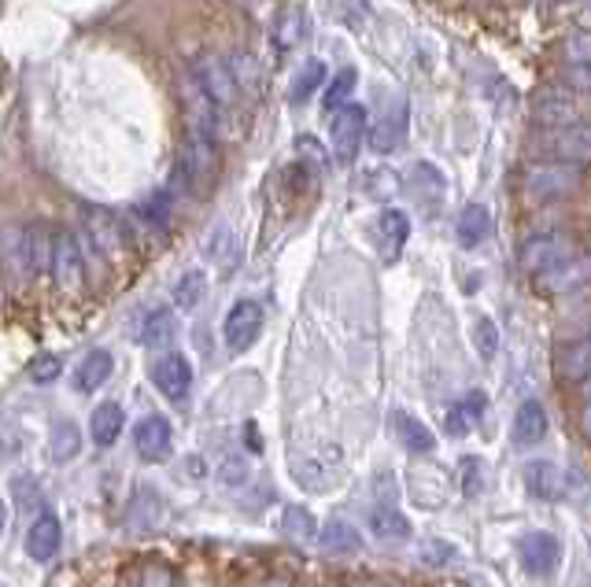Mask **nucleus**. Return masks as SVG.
I'll list each match as a JSON object with an SVG mask.
<instances>
[{"label": "nucleus", "mask_w": 591, "mask_h": 587, "mask_svg": "<svg viewBox=\"0 0 591 587\" xmlns=\"http://www.w3.org/2000/svg\"><path fill=\"white\" fill-rule=\"evenodd\" d=\"M289 469L303 488L325 491L344 477V450L336 444H311L289 450Z\"/></svg>", "instance_id": "nucleus-1"}, {"label": "nucleus", "mask_w": 591, "mask_h": 587, "mask_svg": "<svg viewBox=\"0 0 591 587\" xmlns=\"http://www.w3.org/2000/svg\"><path fill=\"white\" fill-rule=\"evenodd\" d=\"M525 491L544 502H566L573 496H584L588 480L577 469L551 463V458H533V463H525Z\"/></svg>", "instance_id": "nucleus-2"}, {"label": "nucleus", "mask_w": 591, "mask_h": 587, "mask_svg": "<svg viewBox=\"0 0 591 587\" xmlns=\"http://www.w3.org/2000/svg\"><path fill=\"white\" fill-rule=\"evenodd\" d=\"M0 274L8 278L12 289H23L41 274L37 259H34V233H30V226H19V222L0 226Z\"/></svg>", "instance_id": "nucleus-3"}, {"label": "nucleus", "mask_w": 591, "mask_h": 587, "mask_svg": "<svg viewBox=\"0 0 591 587\" xmlns=\"http://www.w3.org/2000/svg\"><path fill=\"white\" fill-rule=\"evenodd\" d=\"M580 182H584V166L558 163V160L529 163V171H525V193L533 200H562V196L577 193Z\"/></svg>", "instance_id": "nucleus-4"}, {"label": "nucleus", "mask_w": 591, "mask_h": 587, "mask_svg": "<svg viewBox=\"0 0 591 587\" xmlns=\"http://www.w3.org/2000/svg\"><path fill=\"white\" fill-rule=\"evenodd\" d=\"M178 97H182L185 130H189V133H207V138H215V130H218V104L211 100V93L204 89V81L196 78L193 67H185L182 78H178Z\"/></svg>", "instance_id": "nucleus-5"}, {"label": "nucleus", "mask_w": 591, "mask_h": 587, "mask_svg": "<svg viewBox=\"0 0 591 587\" xmlns=\"http://www.w3.org/2000/svg\"><path fill=\"white\" fill-rule=\"evenodd\" d=\"M82 218V248L93 251V256H100V259H115L122 251V226H119V218H115L108 207H100V204H86L78 211Z\"/></svg>", "instance_id": "nucleus-6"}, {"label": "nucleus", "mask_w": 591, "mask_h": 587, "mask_svg": "<svg viewBox=\"0 0 591 587\" xmlns=\"http://www.w3.org/2000/svg\"><path fill=\"white\" fill-rule=\"evenodd\" d=\"M52 281L63 292H78L86 285V248L82 240L71 233V229H56L52 233V259H49Z\"/></svg>", "instance_id": "nucleus-7"}, {"label": "nucleus", "mask_w": 591, "mask_h": 587, "mask_svg": "<svg viewBox=\"0 0 591 587\" xmlns=\"http://www.w3.org/2000/svg\"><path fill=\"white\" fill-rule=\"evenodd\" d=\"M573 240L566 233H536L522 244V256H517V263H522L525 274L540 278L547 270H555L558 263H566L569 256H573Z\"/></svg>", "instance_id": "nucleus-8"}, {"label": "nucleus", "mask_w": 591, "mask_h": 587, "mask_svg": "<svg viewBox=\"0 0 591 587\" xmlns=\"http://www.w3.org/2000/svg\"><path fill=\"white\" fill-rule=\"evenodd\" d=\"M262 322H267V314H262L256 300H237L234 307H229L226 322H222V340H226V348L234 355L248 351L251 344L259 340Z\"/></svg>", "instance_id": "nucleus-9"}, {"label": "nucleus", "mask_w": 591, "mask_h": 587, "mask_svg": "<svg viewBox=\"0 0 591 587\" xmlns=\"http://www.w3.org/2000/svg\"><path fill=\"white\" fill-rule=\"evenodd\" d=\"M551 160L558 163H573V166H584L591 163V122H566V126H555L551 133L540 141Z\"/></svg>", "instance_id": "nucleus-10"}, {"label": "nucleus", "mask_w": 591, "mask_h": 587, "mask_svg": "<svg viewBox=\"0 0 591 587\" xmlns=\"http://www.w3.org/2000/svg\"><path fill=\"white\" fill-rule=\"evenodd\" d=\"M366 111L358 104H344L341 111H333V152L344 166H352L358 160V149L366 141Z\"/></svg>", "instance_id": "nucleus-11"}, {"label": "nucleus", "mask_w": 591, "mask_h": 587, "mask_svg": "<svg viewBox=\"0 0 591 587\" xmlns=\"http://www.w3.org/2000/svg\"><path fill=\"white\" fill-rule=\"evenodd\" d=\"M193 70H196V78L204 81V89L211 93V100L218 104V111L237 100L240 89H237L234 67H229L226 56H218V52H200L193 59Z\"/></svg>", "instance_id": "nucleus-12"}, {"label": "nucleus", "mask_w": 591, "mask_h": 587, "mask_svg": "<svg viewBox=\"0 0 591 587\" xmlns=\"http://www.w3.org/2000/svg\"><path fill=\"white\" fill-rule=\"evenodd\" d=\"M407 122H410L407 100H404V97H393V100H388V108L377 115V122L366 130L369 149H374L377 155L396 152L399 144H404V138H407Z\"/></svg>", "instance_id": "nucleus-13"}, {"label": "nucleus", "mask_w": 591, "mask_h": 587, "mask_svg": "<svg viewBox=\"0 0 591 587\" xmlns=\"http://www.w3.org/2000/svg\"><path fill=\"white\" fill-rule=\"evenodd\" d=\"M536 285H540L544 292H551V296H566V292L588 289L591 285V256L573 251L566 263H558L555 270H547V274L536 278Z\"/></svg>", "instance_id": "nucleus-14"}, {"label": "nucleus", "mask_w": 591, "mask_h": 587, "mask_svg": "<svg viewBox=\"0 0 591 587\" xmlns=\"http://www.w3.org/2000/svg\"><path fill=\"white\" fill-rule=\"evenodd\" d=\"M133 447H137V455L148 458V463H163L166 455L174 450V428L166 417L160 414H148L137 422L133 428Z\"/></svg>", "instance_id": "nucleus-15"}, {"label": "nucleus", "mask_w": 591, "mask_h": 587, "mask_svg": "<svg viewBox=\"0 0 591 587\" xmlns=\"http://www.w3.org/2000/svg\"><path fill=\"white\" fill-rule=\"evenodd\" d=\"M152 384L160 388L171 403H182L189 395V388H193V366H189L185 355H163V359L152 362Z\"/></svg>", "instance_id": "nucleus-16"}, {"label": "nucleus", "mask_w": 591, "mask_h": 587, "mask_svg": "<svg viewBox=\"0 0 591 587\" xmlns=\"http://www.w3.org/2000/svg\"><path fill=\"white\" fill-rule=\"evenodd\" d=\"M577 93H569L562 81L558 86H547L540 89V97L533 104V115L536 122L547 126V130H555V126H566V122H577Z\"/></svg>", "instance_id": "nucleus-17"}, {"label": "nucleus", "mask_w": 591, "mask_h": 587, "mask_svg": "<svg viewBox=\"0 0 591 587\" xmlns=\"http://www.w3.org/2000/svg\"><path fill=\"white\" fill-rule=\"evenodd\" d=\"M558 558H562V543L551 532H529L522 540V565L533 576H551L558 569Z\"/></svg>", "instance_id": "nucleus-18"}, {"label": "nucleus", "mask_w": 591, "mask_h": 587, "mask_svg": "<svg viewBox=\"0 0 591 587\" xmlns=\"http://www.w3.org/2000/svg\"><path fill=\"white\" fill-rule=\"evenodd\" d=\"M60 543H63V525H60V518L56 513H37L34 518V525H30L26 532V554L34 562H52L60 554Z\"/></svg>", "instance_id": "nucleus-19"}, {"label": "nucleus", "mask_w": 591, "mask_h": 587, "mask_svg": "<svg viewBox=\"0 0 591 587\" xmlns=\"http://www.w3.org/2000/svg\"><path fill=\"white\" fill-rule=\"evenodd\" d=\"M410 480V499L418 502V507H443V499H448V474L437 466H415L407 474Z\"/></svg>", "instance_id": "nucleus-20"}, {"label": "nucleus", "mask_w": 591, "mask_h": 587, "mask_svg": "<svg viewBox=\"0 0 591 587\" xmlns=\"http://www.w3.org/2000/svg\"><path fill=\"white\" fill-rule=\"evenodd\" d=\"M126 433V411L122 403H100L97 411L89 417V436L97 447H115L119 444V436Z\"/></svg>", "instance_id": "nucleus-21"}, {"label": "nucleus", "mask_w": 591, "mask_h": 587, "mask_svg": "<svg viewBox=\"0 0 591 587\" xmlns=\"http://www.w3.org/2000/svg\"><path fill=\"white\" fill-rule=\"evenodd\" d=\"M455 237L462 248H481L492 237V211L484 204H466L455 222Z\"/></svg>", "instance_id": "nucleus-22"}, {"label": "nucleus", "mask_w": 591, "mask_h": 587, "mask_svg": "<svg viewBox=\"0 0 591 587\" xmlns=\"http://www.w3.org/2000/svg\"><path fill=\"white\" fill-rule=\"evenodd\" d=\"M111 373H115L111 351L97 348L78 362V370H74V388H78V392H97V388L111 381Z\"/></svg>", "instance_id": "nucleus-23"}, {"label": "nucleus", "mask_w": 591, "mask_h": 587, "mask_svg": "<svg viewBox=\"0 0 591 587\" xmlns=\"http://www.w3.org/2000/svg\"><path fill=\"white\" fill-rule=\"evenodd\" d=\"M377 240H382V251L385 259H399V251L410 240V218L399 211V207H388L377 218Z\"/></svg>", "instance_id": "nucleus-24"}, {"label": "nucleus", "mask_w": 591, "mask_h": 587, "mask_svg": "<svg viewBox=\"0 0 591 587\" xmlns=\"http://www.w3.org/2000/svg\"><path fill=\"white\" fill-rule=\"evenodd\" d=\"M547 436V411L536 400L522 403L514 414V444L517 447H533Z\"/></svg>", "instance_id": "nucleus-25"}, {"label": "nucleus", "mask_w": 591, "mask_h": 587, "mask_svg": "<svg viewBox=\"0 0 591 587\" xmlns=\"http://www.w3.org/2000/svg\"><path fill=\"white\" fill-rule=\"evenodd\" d=\"M484 406H488V395H484V392H470L466 400H459V403L448 411V417H443L448 433H451V436H470V428L484 417Z\"/></svg>", "instance_id": "nucleus-26"}, {"label": "nucleus", "mask_w": 591, "mask_h": 587, "mask_svg": "<svg viewBox=\"0 0 591 587\" xmlns=\"http://www.w3.org/2000/svg\"><path fill=\"white\" fill-rule=\"evenodd\" d=\"M558 370H562L566 381L591 388V333L569 344V348L562 351V359H558Z\"/></svg>", "instance_id": "nucleus-27"}, {"label": "nucleus", "mask_w": 591, "mask_h": 587, "mask_svg": "<svg viewBox=\"0 0 591 587\" xmlns=\"http://www.w3.org/2000/svg\"><path fill=\"white\" fill-rule=\"evenodd\" d=\"M174 314H171V307H155V311H148L144 314V322H141V344L144 348H166V344L174 340Z\"/></svg>", "instance_id": "nucleus-28"}, {"label": "nucleus", "mask_w": 591, "mask_h": 587, "mask_svg": "<svg viewBox=\"0 0 591 587\" xmlns=\"http://www.w3.org/2000/svg\"><path fill=\"white\" fill-rule=\"evenodd\" d=\"M160 518H163V499L155 496V488H141L133 496L130 502V510H126V521H130V529H152V525H160Z\"/></svg>", "instance_id": "nucleus-29"}, {"label": "nucleus", "mask_w": 591, "mask_h": 587, "mask_svg": "<svg viewBox=\"0 0 591 587\" xmlns=\"http://www.w3.org/2000/svg\"><path fill=\"white\" fill-rule=\"evenodd\" d=\"M314 540H319V547L330 554H352L363 547V536H358L355 525H347V521H325Z\"/></svg>", "instance_id": "nucleus-30"}, {"label": "nucleus", "mask_w": 591, "mask_h": 587, "mask_svg": "<svg viewBox=\"0 0 591 587\" xmlns=\"http://www.w3.org/2000/svg\"><path fill=\"white\" fill-rule=\"evenodd\" d=\"M393 425H396L399 444H404V447L410 450V455H429V450L437 447V436H432L429 428L418 422V417H410V414H393Z\"/></svg>", "instance_id": "nucleus-31"}, {"label": "nucleus", "mask_w": 591, "mask_h": 587, "mask_svg": "<svg viewBox=\"0 0 591 587\" xmlns=\"http://www.w3.org/2000/svg\"><path fill=\"white\" fill-rule=\"evenodd\" d=\"M82 450V428L74 422H60L49 436V463L52 466H67L74 455Z\"/></svg>", "instance_id": "nucleus-32"}, {"label": "nucleus", "mask_w": 591, "mask_h": 587, "mask_svg": "<svg viewBox=\"0 0 591 587\" xmlns=\"http://www.w3.org/2000/svg\"><path fill=\"white\" fill-rule=\"evenodd\" d=\"M207 296V274L204 270H185L182 278H178V285L171 292V300H174V311H196L200 303H204Z\"/></svg>", "instance_id": "nucleus-33"}, {"label": "nucleus", "mask_w": 591, "mask_h": 587, "mask_svg": "<svg viewBox=\"0 0 591 587\" xmlns=\"http://www.w3.org/2000/svg\"><path fill=\"white\" fill-rule=\"evenodd\" d=\"M369 532H374L377 540L396 543V540L410 536V521L396 507H377L374 513H369Z\"/></svg>", "instance_id": "nucleus-34"}, {"label": "nucleus", "mask_w": 591, "mask_h": 587, "mask_svg": "<svg viewBox=\"0 0 591 587\" xmlns=\"http://www.w3.org/2000/svg\"><path fill=\"white\" fill-rule=\"evenodd\" d=\"M325 78H330V70H325L322 59H308L300 70H296L292 78V104H308L314 93H319V86H325Z\"/></svg>", "instance_id": "nucleus-35"}, {"label": "nucleus", "mask_w": 591, "mask_h": 587, "mask_svg": "<svg viewBox=\"0 0 591 587\" xmlns=\"http://www.w3.org/2000/svg\"><path fill=\"white\" fill-rule=\"evenodd\" d=\"M355 81H358V75H355V67H344V70H341V75H336V78L330 81V86H325L322 108L333 115V111H341V108H344V104H352V100H347V97H352V93H355Z\"/></svg>", "instance_id": "nucleus-36"}, {"label": "nucleus", "mask_w": 591, "mask_h": 587, "mask_svg": "<svg viewBox=\"0 0 591 587\" xmlns=\"http://www.w3.org/2000/svg\"><path fill=\"white\" fill-rule=\"evenodd\" d=\"M410 174H415V185H418L421 200H440V196L448 193V182H443V174L432 163H418Z\"/></svg>", "instance_id": "nucleus-37"}, {"label": "nucleus", "mask_w": 591, "mask_h": 587, "mask_svg": "<svg viewBox=\"0 0 591 587\" xmlns=\"http://www.w3.org/2000/svg\"><path fill=\"white\" fill-rule=\"evenodd\" d=\"M284 532H289L292 540L308 543V540L319 536V521L311 518V510H303V507H289V510H284Z\"/></svg>", "instance_id": "nucleus-38"}, {"label": "nucleus", "mask_w": 591, "mask_h": 587, "mask_svg": "<svg viewBox=\"0 0 591 587\" xmlns=\"http://www.w3.org/2000/svg\"><path fill=\"white\" fill-rule=\"evenodd\" d=\"M229 67H234L237 89L256 93L262 86V81H259V63H256V56H248V52H234V56H229Z\"/></svg>", "instance_id": "nucleus-39"}, {"label": "nucleus", "mask_w": 591, "mask_h": 587, "mask_svg": "<svg viewBox=\"0 0 591 587\" xmlns=\"http://www.w3.org/2000/svg\"><path fill=\"white\" fill-rule=\"evenodd\" d=\"M484 488H488V466H484V458H462V491L466 496H484Z\"/></svg>", "instance_id": "nucleus-40"}, {"label": "nucleus", "mask_w": 591, "mask_h": 587, "mask_svg": "<svg viewBox=\"0 0 591 587\" xmlns=\"http://www.w3.org/2000/svg\"><path fill=\"white\" fill-rule=\"evenodd\" d=\"M473 344H477L481 359H495V351H499V329H495V322L484 318V314L473 322Z\"/></svg>", "instance_id": "nucleus-41"}, {"label": "nucleus", "mask_w": 591, "mask_h": 587, "mask_svg": "<svg viewBox=\"0 0 591 587\" xmlns=\"http://www.w3.org/2000/svg\"><path fill=\"white\" fill-rule=\"evenodd\" d=\"M300 37H303V12L300 8H289V12L278 19V45L292 48V45H300Z\"/></svg>", "instance_id": "nucleus-42"}, {"label": "nucleus", "mask_w": 591, "mask_h": 587, "mask_svg": "<svg viewBox=\"0 0 591 587\" xmlns=\"http://www.w3.org/2000/svg\"><path fill=\"white\" fill-rule=\"evenodd\" d=\"M418 558L426 565H448V562H455L459 554H455V547H451L448 540H426V543H421V551H418Z\"/></svg>", "instance_id": "nucleus-43"}, {"label": "nucleus", "mask_w": 591, "mask_h": 587, "mask_svg": "<svg viewBox=\"0 0 591 587\" xmlns=\"http://www.w3.org/2000/svg\"><path fill=\"white\" fill-rule=\"evenodd\" d=\"M566 59L569 63H591V30H577L566 37Z\"/></svg>", "instance_id": "nucleus-44"}, {"label": "nucleus", "mask_w": 591, "mask_h": 587, "mask_svg": "<svg viewBox=\"0 0 591 587\" xmlns=\"http://www.w3.org/2000/svg\"><path fill=\"white\" fill-rule=\"evenodd\" d=\"M63 370V362L56 359V355H41V359L30 366V381L34 384H49V381H56Z\"/></svg>", "instance_id": "nucleus-45"}, {"label": "nucleus", "mask_w": 591, "mask_h": 587, "mask_svg": "<svg viewBox=\"0 0 591 587\" xmlns=\"http://www.w3.org/2000/svg\"><path fill=\"white\" fill-rule=\"evenodd\" d=\"M562 86L569 93H591V63H573V67L566 70Z\"/></svg>", "instance_id": "nucleus-46"}, {"label": "nucleus", "mask_w": 591, "mask_h": 587, "mask_svg": "<svg viewBox=\"0 0 591 587\" xmlns=\"http://www.w3.org/2000/svg\"><path fill=\"white\" fill-rule=\"evenodd\" d=\"M296 149H300L303 163L319 166V171H325V166H330V160H325V149L314 138H300V141H296Z\"/></svg>", "instance_id": "nucleus-47"}, {"label": "nucleus", "mask_w": 591, "mask_h": 587, "mask_svg": "<svg viewBox=\"0 0 591 587\" xmlns=\"http://www.w3.org/2000/svg\"><path fill=\"white\" fill-rule=\"evenodd\" d=\"M245 477H248V466H245V458H240V455H234V458H226V463H222V474H218L222 485L237 488Z\"/></svg>", "instance_id": "nucleus-48"}, {"label": "nucleus", "mask_w": 591, "mask_h": 587, "mask_svg": "<svg viewBox=\"0 0 591 587\" xmlns=\"http://www.w3.org/2000/svg\"><path fill=\"white\" fill-rule=\"evenodd\" d=\"M141 587H178V584H174V573H166V569H148L144 580H141Z\"/></svg>", "instance_id": "nucleus-49"}, {"label": "nucleus", "mask_w": 591, "mask_h": 587, "mask_svg": "<svg viewBox=\"0 0 591 587\" xmlns=\"http://www.w3.org/2000/svg\"><path fill=\"white\" fill-rule=\"evenodd\" d=\"M19 447H23V439L15 433H0V458H12Z\"/></svg>", "instance_id": "nucleus-50"}, {"label": "nucleus", "mask_w": 591, "mask_h": 587, "mask_svg": "<svg viewBox=\"0 0 591 587\" xmlns=\"http://www.w3.org/2000/svg\"><path fill=\"white\" fill-rule=\"evenodd\" d=\"M185 474L193 477V480H204V477H207V466H204V458L189 455V458H185Z\"/></svg>", "instance_id": "nucleus-51"}, {"label": "nucleus", "mask_w": 591, "mask_h": 587, "mask_svg": "<svg viewBox=\"0 0 591 587\" xmlns=\"http://www.w3.org/2000/svg\"><path fill=\"white\" fill-rule=\"evenodd\" d=\"M580 425H584V433L591 436V400L584 403V411H580Z\"/></svg>", "instance_id": "nucleus-52"}, {"label": "nucleus", "mask_w": 591, "mask_h": 587, "mask_svg": "<svg viewBox=\"0 0 591 587\" xmlns=\"http://www.w3.org/2000/svg\"><path fill=\"white\" fill-rule=\"evenodd\" d=\"M4 525H8V507L0 502V536H4Z\"/></svg>", "instance_id": "nucleus-53"}, {"label": "nucleus", "mask_w": 591, "mask_h": 587, "mask_svg": "<svg viewBox=\"0 0 591 587\" xmlns=\"http://www.w3.org/2000/svg\"><path fill=\"white\" fill-rule=\"evenodd\" d=\"M473 8H488V4H495V0H470Z\"/></svg>", "instance_id": "nucleus-54"}, {"label": "nucleus", "mask_w": 591, "mask_h": 587, "mask_svg": "<svg viewBox=\"0 0 591 587\" xmlns=\"http://www.w3.org/2000/svg\"><path fill=\"white\" fill-rule=\"evenodd\" d=\"M270 587H292V584H270Z\"/></svg>", "instance_id": "nucleus-55"}, {"label": "nucleus", "mask_w": 591, "mask_h": 587, "mask_svg": "<svg viewBox=\"0 0 591 587\" xmlns=\"http://www.w3.org/2000/svg\"><path fill=\"white\" fill-rule=\"evenodd\" d=\"M366 587H374V584H366Z\"/></svg>", "instance_id": "nucleus-56"}, {"label": "nucleus", "mask_w": 591, "mask_h": 587, "mask_svg": "<svg viewBox=\"0 0 591 587\" xmlns=\"http://www.w3.org/2000/svg\"><path fill=\"white\" fill-rule=\"evenodd\" d=\"M0 587H4V584H0Z\"/></svg>", "instance_id": "nucleus-57"}]
</instances>
